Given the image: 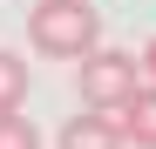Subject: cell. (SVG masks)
<instances>
[{"mask_svg":"<svg viewBox=\"0 0 156 149\" xmlns=\"http://www.w3.org/2000/svg\"><path fill=\"white\" fill-rule=\"evenodd\" d=\"M136 68H143V81H156V41H149L143 54H136Z\"/></svg>","mask_w":156,"mask_h":149,"instance_id":"7","label":"cell"},{"mask_svg":"<svg viewBox=\"0 0 156 149\" xmlns=\"http://www.w3.org/2000/svg\"><path fill=\"white\" fill-rule=\"evenodd\" d=\"M115 129H122L129 149H156V81H143V88L115 109Z\"/></svg>","mask_w":156,"mask_h":149,"instance_id":"4","label":"cell"},{"mask_svg":"<svg viewBox=\"0 0 156 149\" xmlns=\"http://www.w3.org/2000/svg\"><path fill=\"white\" fill-rule=\"evenodd\" d=\"M0 149H41V129L27 115H0Z\"/></svg>","mask_w":156,"mask_h":149,"instance_id":"6","label":"cell"},{"mask_svg":"<svg viewBox=\"0 0 156 149\" xmlns=\"http://www.w3.org/2000/svg\"><path fill=\"white\" fill-rule=\"evenodd\" d=\"M55 149H129L122 142V129H115V115H68L61 122V136H55Z\"/></svg>","mask_w":156,"mask_h":149,"instance_id":"3","label":"cell"},{"mask_svg":"<svg viewBox=\"0 0 156 149\" xmlns=\"http://www.w3.org/2000/svg\"><path fill=\"white\" fill-rule=\"evenodd\" d=\"M20 102H27V61L0 47V115H20Z\"/></svg>","mask_w":156,"mask_h":149,"instance_id":"5","label":"cell"},{"mask_svg":"<svg viewBox=\"0 0 156 149\" xmlns=\"http://www.w3.org/2000/svg\"><path fill=\"white\" fill-rule=\"evenodd\" d=\"M27 41H34V54L82 61L88 47H102V7H88V0H34L27 7Z\"/></svg>","mask_w":156,"mask_h":149,"instance_id":"1","label":"cell"},{"mask_svg":"<svg viewBox=\"0 0 156 149\" xmlns=\"http://www.w3.org/2000/svg\"><path fill=\"white\" fill-rule=\"evenodd\" d=\"M75 88H82V102L95 115H115L129 95L143 88V68H136L129 47H88V54L75 61Z\"/></svg>","mask_w":156,"mask_h":149,"instance_id":"2","label":"cell"}]
</instances>
